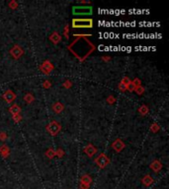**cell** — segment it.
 Listing matches in <instances>:
<instances>
[{"mask_svg": "<svg viewBox=\"0 0 169 189\" xmlns=\"http://www.w3.org/2000/svg\"><path fill=\"white\" fill-rule=\"evenodd\" d=\"M73 36H75L76 39L70 43L67 48L80 62H83L96 49V46L87 39V36H91V35H73Z\"/></svg>", "mask_w": 169, "mask_h": 189, "instance_id": "1", "label": "cell"}, {"mask_svg": "<svg viewBox=\"0 0 169 189\" xmlns=\"http://www.w3.org/2000/svg\"><path fill=\"white\" fill-rule=\"evenodd\" d=\"M93 27L92 19H73L72 28L74 29H90Z\"/></svg>", "mask_w": 169, "mask_h": 189, "instance_id": "2", "label": "cell"}, {"mask_svg": "<svg viewBox=\"0 0 169 189\" xmlns=\"http://www.w3.org/2000/svg\"><path fill=\"white\" fill-rule=\"evenodd\" d=\"M93 12L91 6H74L72 8V13L77 16H81V15H91Z\"/></svg>", "mask_w": 169, "mask_h": 189, "instance_id": "3", "label": "cell"}, {"mask_svg": "<svg viewBox=\"0 0 169 189\" xmlns=\"http://www.w3.org/2000/svg\"><path fill=\"white\" fill-rule=\"evenodd\" d=\"M95 163H96L100 169H105L110 163V159L106 154L101 153L99 156L95 159Z\"/></svg>", "mask_w": 169, "mask_h": 189, "instance_id": "4", "label": "cell"}, {"mask_svg": "<svg viewBox=\"0 0 169 189\" xmlns=\"http://www.w3.org/2000/svg\"><path fill=\"white\" fill-rule=\"evenodd\" d=\"M47 130L48 132L50 133L51 136H56L58 134V132H60L61 130V125L57 121H51L50 124L47 126Z\"/></svg>", "mask_w": 169, "mask_h": 189, "instance_id": "5", "label": "cell"}, {"mask_svg": "<svg viewBox=\"0 0 169 189\" xmlns=\"http://www.w3.org/2000/svg\"><path fill=\"white\" fill-rule=\"evenodd\" d=\"M40 69H41V71L45 75H50L51 71L54 69V67L50 60H45L44 62L42 63L41 66H40Z\"/></svg>", "mask_w": 169, "mask_h": 189, "instance_id": "6", "label": "cell"}, {"mask_svg": "<svg viewBox=\"0 0 169 189\" xmlns=\"http://www.w3.org/2000/svg\"><path fill=\"white\" fill-rule=\"evenodd\" d=\"M9 52H10L11 56L13 57L14 59H19V58L24 54L23 48L21 47L20 45H15L13 47L10 49V51H9Z\"/></svg>", "mask_w": 169, "mask_h": 189, "instance_id": "7", "label": "cell"}, {"mask_svg": "<svg viewBox=\"0 0 169 189\" xmlns=\"http://www.w3.org/2000/svg\"><path fill=\"white\" fill-rule=\"evenodd\" d=\"M112 148L114 149V151H115L116 153H120V152H122L126 148V144L122 139L118 138L112 143Z\"/></svg>", "mask_w": 169, "mask_h": 189, "instance_id": "8", "label": "cell"}, {"mask_svg": "<svg viewBox=\"0 0 169 189\" xmlns=\"http://www.w3.org/2000/svg\"><path fill=\"white\" fill-rule=\"evenodd\" d=\"M3 100H4L7 104H11L13 103V101H15V99H16V94L11 91V90H7L4 94H3Z\"/></svg>", "mask_w": 169, "mask_h": 189, "instance_id": "9", "label": "cell"}, {"mask_svg": "<svg viewBox=\"0 0 169 189\" xmlns=\"http://www.w3.org/2000/svg\"><path fill=\"white\" fill-rule=\"evenodd\" d=\"M83 151H84V153L87 155L88 157H93L95 154L97 153V148L94 146L93 144H91V143H89L87 144L86 146L84 147L83 149Z\"/></svg>", "mask_w": 169, "mask_h": 189, "instance_id": "10", "label": "cell"}, {"mask_svg": "<svg viewBox=\"0 0 169 189\" xmlns=\"http://www.w3.org/2000/svg\"><path fill=\"white\" fill-rule=\"evenodd\" d=\"M149 168L151 169L154 172H158L159 170L162 169V163L159 162V161L155 160V161H153L151 163H150Z\"/></svg>", "mask_w": 169, "mask_h": 189, "instance_id": "11", "label": "cell"}, {"mask_svg": "<svg viewBox=\"0 0 169 189\" xmlns=\"http://www.w3.org/2000/svg\"><path fill=\"white\" fill-rule=\"evenodd\" d=\"M51 108H53V110H54V113L58 114V113H60L61 111L64 109V105L61 104L60 101H56V103L53 104Z\"/></svg>", "mask_w": 169, "mask_h": 189, "instance_id": "12", "label": "cell"}, {"mask_svg": "<svg viewBox=\"0 0 169 189\" xmlns=\"http://www.w3.org/2000/svg\"><path fill=\"white\" fill-rule=\"evenodd\" d=\"M50 41L53 43H54V45H57V43L60 42V41H61V36L57 32H54L50 36Z\"/></svg>", "mask_w": 169, "mask_h": 189, "instance_id": "13", "label": "cell"}, {"mask_svg": "<svg viewBox=\"0 0 169 189\" xmlns=\"http://www.w3.org/2000/svg\"><path fill=\"white\" fill-rule=\"evenodd\" d=\"M141 182H143V184L144 185V186L148 187L153 183V182H154V180H153V178L149 174H146L145 176H143V179H141Z\"/></svg>", "mask_w": 169, "mask_h": 189, "instance_id": "14", "label": "cell"}, {"mask_svg": "<svg viewBox=\"0 0 169 189\" xmlns=\"http://www.w3.org/2000/svg\"><path fill=\"white\" fill-rule=\"evenodd\" d=\"M80 183H83L87 186H90L92 183V177L89 174H84L81 176L80 178Z\"/></svg>", "mask_w": 169, "mask_h": 189, "instance_id": "15", "label": "cell"}, {"mask_svg": "<svg viewBox=\"0 0 169 189\" xmlns=\"http://www.w3.org/2000/svg\"><path fill=\"white\" fill-rule=\"evenodd\" d=\"M9 112H10L12 115H16V114H20L21 112V107H19L18 104H13V105H11L10 107H9Z\"/></svg>", "mask_w": 169, "mask_h": 189, "instance_id": "16", "label": "cell"}, {"mask_svg": "<svg viewBox=\"0 0 169 189\" xmlns=\"http://www.w3.org/2000/svg\"><path fill=\"white\" fill-rule=\"evenodd\" d=\"M0 155H1L3 158H5V159L10 155V150H9L8 146L3 145V146L0 147Z\"/></svg>", "mask_w": 169, "mask_h": 189, "instance_id": "17", "label": "cell"}, {"mask_svg": "<svg viewBox=\"0 0 169 189\" xmlns=\"http://www.w3.org/2000/svg\"><path fill=\"white\" fill-rule=\"evenodd\" d=\"M139 112H140V115H146V114L149 112V108H148V107H147V105L143 104L139 108Z\"/></svg>", "mask_w": 169, "mask_h": 189, "instance_id": "18", "label": "cell"}, {"mask_svg": "<svg viewBox=\"0 0 169 189\" xmlns=\"http://www.w3.org/2000/svg\"><path fill=\"white\" fill-rule=\"evenodd\" d=\"M24 101H25L27 104H32L33 101H35V97H34L31 93H28V94L24 96Z\"/></svg>", "mask_w": 169, "mask_h": 189, "instance_id": "19", "label": "cell"}, {"mask_svg": "<svg viewBox=\"0 0 169 189\" xmlns=\"http://www.w3.org/2000/svg\"><path fill=\"white\" fill-rule=\"evenodd\" d=\"M46 156H47L48 159H54L56 157V151L53 150V149H48L47 152H46Z\"/></svg>", "mask_w": 169, "mask_h": 189, "instance_id": "20", "label": "cell"}, {"mask_svg": "<svg viewBox=\"0 0 169 189\" xmlns=\"http://www.w3.org/2000/svg\"><path fill=\"white\" fill-rule=\"evenodd\" d=\"M134 92H136L137 95L141 96L144 92H145V89H144V87H143V86H139V87H137V88L134 89Z\"/></svg>", "mask_w": 169, "mask_h": 189, "instance_id": "21", "label": "cell"}, {"mask_svg": "<svg viewBox=\"0 0 169 189\" xmlns=\"http://www.w3.org/2000/svg\"><path fill=\"white\" fill-rule=\"evenodd\" d=\"M159 129H160V126H159L157 123H153V124H151V126H150V131L153 133L157 132Z\"/></svg>", "mask_w": 169, "mask_h": 189, "instance_id": "22", "label": "cell"}, {"mask_svg": "<svg viewBox=\"0 0 169 189\" xmlns=\"http://www.w3.org/2000/svg\"><path fill=\"white\" fill-rule=\"evenodd\" d=\"M9 8H11V9H13V10H15V9H17L18 8V3L17 1H15V0H12L11 2H9Z\"/></svg>", "mask_w": 169, "mask_h": 189, "instance_id": "23", "label": "cell"}, {"mask_svg": "<svg viewBox=\"0 0 169 189\" xmlns=\"http://www.w3.org/2000/svg\"><path fill=\"white\" fill-rule=\"evenodd\" d=\"M131 82H132V81H131V79L129 78V77H127V76L123 77V79H122V81H121L122 84H124L125 86H128L129 84H130Z\"/></svg>", "mask_w": 169, "mask_h": 189, "instance_id": "24", "label": "cell"}, {"mask_svg": "<svg viewBox=\"0 0 169 189\" xmlns=\"http://www.w3.org/2000/svg\"><path fill=\"white\" fill-rule=\"evenodd\" d=\"M68 33H69V26L68 25H65V26H64V30H63V35L66 38V39H68Z\"/></svg>", "mask_w": 169, "mask_h": 189, "instance_id": "25", "label": "cell"}, {"mask_svg": "<svg viewBox=\"0 0 169 189\" xmlns=\"http://www.w3.org/2000/svg\"><path fill=\"white\" fill-rule=\"evenodd\" d=\"M62 86H63L65 89H70V88L72 87V83H71V81H70V80H66V81L63 83Z\"/></svg>", "mask_w": 169, "mask_h": 189, "instance_id": "26", "label": "cell"}, {"mask_svg": "<svg viewBox=\"0 0 169 189\" xmlns=\"http://www.w3.org/2000/svg\"><path fill=\"white\" fill-rule=\"evenodd\" d=\"M106 101H107V103H108L109 104H113L116 101V99H115V97H114V96H109V97L107 98Z\"/></svg>", "mask_w": 169, "mask_h": 189, "instance_id": "27", "label": "cell"}, {"mask_svg": "<svg viewBox=\"0 0 169 189\" xmlns=\"http://www.w3.org/2000/svg\"><path fill=\"white\" fill-rule=\"evenodd\" d=\"M43 87H44L45 89H50L51 87V81H48V80H46V81H44V82H43Z\"/></svg>", "mask_w": 169, "mask_h": 189, "instance_id": "28", "label": "cell"}, {"mask_svg": "<svg viewBox=\"0 0 169 189\" xmlns=\"http://www.w3.org/2000/svg\"><path fill=\"white\" fill-rule=\"evenodd\" d=\"M56 156H57L58 158H62L64 156V152L62 149H57L56 151Z\"/></svg>", "mask_w": 169, "mask_h": 189, "instance_id": "29", "label": "cell"}, {"mask_svg": "<svg viewBox=\"0 0 169 189\" xmlns=\"http://www.w3.org/2000/svg\"><path fill=\"white\" fill-rule=\"evenodd\" d=\"M13 120L16 123H19L21 120H22V116H21V114H16V115H13Z\"/></svg>", "mask_w": 169, "mask_h": 189, "instance_id": "30", "label": "cell"}, {"mask_svg": "<svg viewBox=\"0 0 169 189\" xmlns=\"http://www.w3.org/2000/svg\"><path fill=\"white\" fill-rule=\"evenodd\" d=\"M132 83L136 86V88H137V87H139V86H141V81H140V79H139V78H136L134 81H132Z\"/></svg>", "mask_w": 169, "mask_h": 189, "instance_id": "31", "label": "cell"}, {"mask_svg": "<svg viewBox=\"0 0 169 189\" xmlns=\"http://www.w3.org/2000/svg\"><path fill=\"white\" fill-rule=\"evenodd\" d=\"M134 89H136V86H134L132 82L127 86V90H128V91H130V92H134Z\"/></svg>", "mask_w": 169, "mask_h": 189, "instance_id": "32", "label": "cell"}, {"mask_svg": "<svg viewBox=\"0 0 169 189\" xmlns=\"http://www.w3.org/2000/svg\"><path fill=\"white\" fill-rule=\"evenodd\" d=\"M6 138H7V134H6L5 132H0V140L5 141Z\"/></svg>", "mask_w": 169, "mask_h": 189, "instance_id": "33", "label": "cell"}, {"mask_svg": "<svg viewBox=\"0 0 169 189\" xmlns=\"http://www.w3.org/2000/svg\"><path fill=\"white\" fill-rule=\"evenodd\" d=\"M119 90H120V91H122V92L127 91V86H125L124 84L120 83V84H119Z\"/></svg>", "mask_w": 169, "mask_h": 189, "instance_id": "34", "label": "cell"}, {"mask_svg": "<svg viewBox=\"0 0 169 189\" xmlns=\"http://www.w3.org/2000/svg\"><path fill=\"white\" fill-rule=\"evenodd\" d=\"M88 188H89V186H87V185L80 183V189H88Z\"/></svg>", "mask_w": 169, "mask_h": 189, "instance_id": "35", "label": "cell"}, {"mask_svg": "<svg viewBox=\"0 0 169 189\" xmlns=\"http://www.w3.org/2000/svg\"><path fill=\"white\" fill-rule=\"evenodd\" d=\"M102 59L104 61H110V60H111V57H110V56H103Z\"/></svg>", "mask_w": 169, "mask_h": 189, "instance_id": "36", "label": "cell"}]
</instances>
